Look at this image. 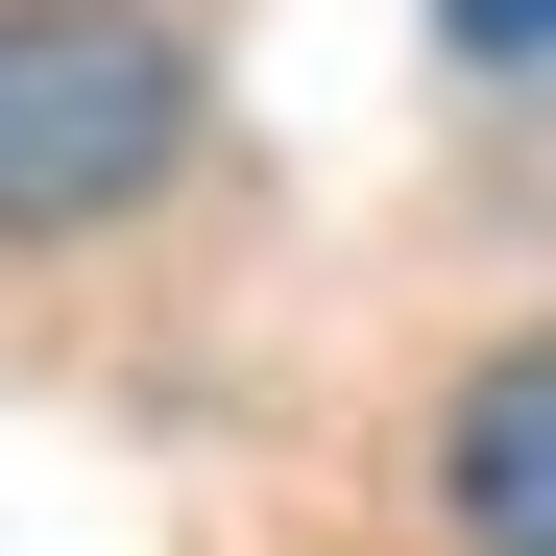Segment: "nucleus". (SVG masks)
Here are the masks:
<instances>
[{"label": "nucleus", "instance_id": "obj_1", "mask_svg": "<svg viewBox=\"0 0 556 556\" xmlns=\"http://www.w3.org/2000/svg\"><path fill=\"white\" fill-rule=\"evenodd\" d=\"M194 146V25L169 0H0V242H98Z\"/></svg>", "mask_w": 556, "mask_h": 556}, {"label": "nucleus", "instance_id": "obj_2", "mask_svg": "<svg viewBox=\"0 0 556 556\" xmlns=\"http://www.w3.org/2000/svg\"><path fill=\"white\" fill-rule=\"evenodd\" d=\"M435 532L459 556H556V339H484L435 388Z\"/></svg>", "mask_w": 556, "mask_h": 556}, {"label": "nucleus", "instance_id": "obj_3", "mask_svg": "<svg viewBox=\"0 0 556 556\" xmlns=\"http://www.w3.org/2000/svg\"><path fill=\"white\" fill-rule=\"evenodd\" d=\"M459 25V73H556V0H435Z\"/></svg>", "mask_w": 556, "mask_h": 556}]
</instances>
